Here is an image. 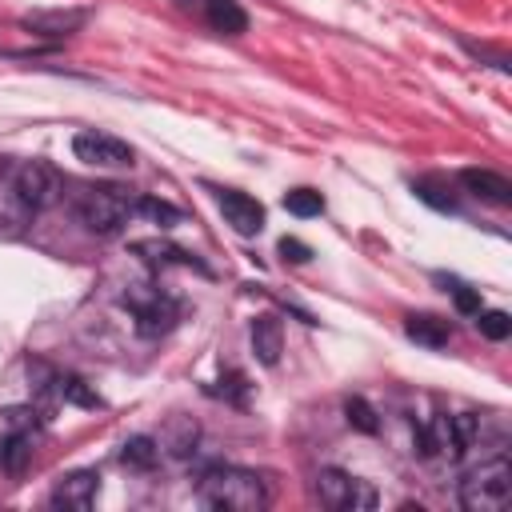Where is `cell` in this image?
I'll use <instances>...</instances> for the list:
<instances>
[{"mask_svg": "<svg viewBox=\"0 0 512 512\" xmlns=\"http://www.w3.org/2000/svg\"><path fill=\"white\" fill-rule=\"evenodd\" d=\"M200 504L216 508V512H260L272 504V492H268V480L252 468H240V464H212L200 472Z\"/></svg>", "mask_w": 512, "mask_h": 512, "instance_id": "6da1fadb", "label": "cell"}, {"mask_svg": "<svg viewBox=\"0 0 512 512\" xmlns=\"http://www.w3.org/2000/svg\"><path fill=\"white\" fill-rule=\"evenodd\" d=\"M476 440H480V416H472V412H456V416L440 412V416H432V420L416 432V444H420L416 452H420V456L460 460Z\"/></svg>", "mask_w": 512, "mask_h": 512, "instance_id": "7a4b0ae2", "label": "cell"}, {"mask_svg": "<svg viewBox=\"0 0 512 512\" xmlns=\"http://www.w3.org/2000/svg\"><path fill=\"white\" fill-rule=\"evenodd\" d=\"M508 496H512V468L504 456L468 468L460 480V504L468 512H500L508 508Z\"/></svg>", "mask_w": 512, "mask_h": 512, "instance_id": "3957f363", "label": "cell"}, {"mask_svg": "<svg viewBox=\"0 0 512 512\" xmlns=\"http://www.w3.org/2000/svg\"><path fill=\"white\" fill-rule=\"evenodd\" d=\"M128 216H132V196L120 184H100V188H88L80 196V220L100 240L120 236L124 224H128Z\"/></svg>", "mask_w": 512, "mask_h": 512, "instance_id": "277c9868", "label": "cell"}, {"mask_svg": "<svg viewBox=\"0 0 512 512\" xmlns=\"http://www.w3.org/2000/svg\"><path fill=\"white\" fill-rule=\"evenodd\" d=\"M8 180H12V192H16V200H20V208H24L28 216L52 208V204L60 200V192H64L60 168L48 164V160H24V164L12 168Z\"/></svg>", "mask_w": 512, "mask_h": 512, "instance_id": "5b68a950", "label": "cell"}, {"mask_svg": "<svg viewBox=\"0 0 512 512\" xmlns=\"http://www.w3.org/2000/svg\"><path fill=\"white\" fill-rule=\"evenodd\" d=\"M316 496H320L324 508H336V512H356V508H372L376 504V492L364 480H356V476H348L340 468H324L316 476Z\"/></svg>", "mask_w": 512, "mask_h": 512, "instance_id": "8992f818", "label": "cell"}, {"mask_svg": "<svg viewBox=\"0 0 512 512\" xmlns=\"http://www.w3.org/2000/svg\"><path fill=\"white\" fill-rule=\"evenodd\" d=\"M124 304L132 308L136 316V332L156 340V336H168L180 320V304L168 296V292H144V296H124Z\"/></svg>", "mask_w": 512, "mask_h": 512, "instance_id": "52a82bcc", "label": "cell"}, {"mask_svg": "<svg viewBox=\"0 0 512 512\" xmlns=\"http://www.w3.org/2000/svg\"><path fill=\"white\" fill-rule=\"evenodd\" d=\"M72 152H76V160H84L92 168H132V160H136L132 144H124L120 136H108V132H76Z\"/></svg>", "mask_w": 512, "mask_h": 512, "instance_id": "ba28073f", "label": "cell"}, {"mask_svg": "<svg viewBox=\"0 0 512 512\" xmlns=\"http://www.w3.org/2000/svg\"><path fill=\"white\" fill-rule=\"evenodd\" d=\"M180 12H192L200 16L212 32L220 36H244L248 32V12L236 4V0H172Z\"/></svg>", "mask_w": 512, "mask_h": 512, "instance_id": "9c48e42d", "label": "cell"}, {"mask_svg": "<svg viewBox=\"0 0 512 512\" xmlns=\"http://www.w3.org/2000/svg\"><path fill=\"white\" fill-rule=\"evenodd\" d=\"M88 24V8H36L20 16V28L44 40H68Z\"/></svg>", "mask_w": 512, "mask_h": 512, "instance_id": "30bf717a", "label": "cell"}, {"mask_svg": "<svg viewBox=\"0 0 512 512\" xmlns=\"http://www.w3.org/2000/svg\"><path fill=\"white\" fill-rule=\"evenodd\" d=\"M96 492H100V476L92 468H76L68 476H60L48 492V504L52 508H72V512H84L96 504Z\"/></svg>", "mask_w": 512, "mask_h": 512, "instance_id": "8fae6325", "label": "cell"}, {"mask_svg": "<svg viewBox=\"0 0 512 512\" xmlns=\"http://www.w3.org/2000/svg\"><path fill=\"white\" fill-rule=\"evenodd\" d=\"M216 204L224 212V224H232L240 236H256L264 228V204L248 192H236V188H220L216 192Z\"/></svg>", "mask_w": 512, "mask_h": 512, "instance_id": "7c38bea8", "label": "cell"}, {"mask_svg": "<svg viewBox=\"0 0 512 512\" xmlns=\"http://www.w3.org/2000/svg\"><path fill=\"white\" fill-rule=\"evenodd\" d=\"M460 184H464L472 196H480L484 204H496V208H508V204H512V184H508V176H500V172H492V168H464V172H460Z\"/></svg>", "mask_w": 512, "mask_h": 512, "instance_id": "4fadbf2b", "label": "cell"}, {"mask_svg": "<svg viewBox=\"0 0 512 512\" xmlns=\"http://www.w3.org/2000/svg\"><path fill=\"white\" fill-rule=\"evenodd\" d=\"M132 252H136L144 264H152V268H168V264H180V268H196V272H208V264H204V260H196L188 248H176V244H168V240H136V244H132Z\"/></svg>", "mask_w": 512, "mask_h": 512, "instance_id": "5bb4252c", "label": "cell"}, {"mask_svg": "<svg viewBox=\"0 0 512 512\" xmlns=\"http://www.w3.org/2000/svg\"><path fill=\"white\" fill-rule=\"evenodd\" d=\"M404 332H408V340H416L424 348H448V340H452V324L440 316H428V312L404 316Z\"/></svg>", "mask_w": 512, "mask_h": 512, "instance_id": "9a60e30c", "label": "cell"}, {"mask_svg": "<svg viewBox=\"0 0 512 512\" xmlns=\"http://www.w3.org/2000/svg\"><path fill=\"white\" fill-rule=\"evenodd\" d=\"M280 348H284V332H280V320L276 316H256L252 320V352L260 356V364H276L280 360Z\"/></svg>", "mask_w": 512, "mask_h": 512, "instance_id": "2e32d148", "label": "cell"}, {"mask_svg": "<svg viewBox=\"0 0 512 512\" xmlns=\"http://www.w3.org/2000/svg\"><path fill=\"white\" fill-rule=\"evenodd\" d=\"M156 460H160V444L152 436H132L120 448V464H128V468L148 472V468H156Z\"/></svg>", "mask_w": 512, "mask_h": 512, "instance_id": "e0dca14e", "label": "cell"}, {"mask_svg": "<svg viewBox=\"0 0 512 512\" xmlns=\"http://www.w3.org/2000/svg\"><path fill=\"white\" fill-rule=\"evenodd\" d=\"M412 192H416L424 204H432L436 212H456V196H452V184H448V180L420 176V180L412 184Z\"/></svg>", "mask_w": 512, "mask_h": 512, "instance_id": "ac0fdd59", "label": "cell"}, {"mask_svg": "<svg viewBox=\"0 0 512 512\" xmlns=\"http://www.w3.org/2000/svg\"><path fill=\"white\" fill-rule=\"evenodd\" d=\"M28 460H32V436H28V432H12V436L0 444V468L12 472V476H20Z\"/></svg>", "mask_w": 512, "mask_h": 512, "instance_id": "d6986e66", "label": "cell"}, {"mask_svg": "<svg viewBox=\"0 0 512 512\" xmlns=\"http://www.w3.org/2000/svg\"><path fill=\"white\" fill-rule=\"evenodd\" d=\"M132 212L148 216V220H152V224H160V228L180 224V208H176V204H168V200H160V196H136V200H132Z\"/></svg>", "mask_w": 512, "mask_h": 512, "instance_id": "ffe728a7", "label": "cell"}, {"mask_svg": "<svg viewBox=\"0 0 512 512\" xmlns=\"http://www.w3.org/2000/svg\"><path fill=\"white\" fill-rule=\"evenodd\" d=\"M344 420L356 428V432H380V416H376V408L364 400V396H348L344 400Z\"/></svg>", "mask_w": 512, "mask_h": 512, "instance_id": "44dd1931", "label": "cell"}, {"mask_svg": "<svg viewBox=\"0 0 512 512\" xmlns=\"http://www.w3.org/2000/svg\"><path fill=\"white\" fill-rule=\"evenodd\" d=\"M284 208L292 212V216H320L324 212V196L316 192V188H292V192H284Z\"/></svg>", "mask_w": 512, "mask_h": 512, "instance_id": "7402d4cb", "label": "cell"}, {"mask_svg": "<svg viewBox=\"0 0 512 512\" xmlns=\"http://www.w3.org/2000/svg\"><path fill=\"white\" fill-rule=\"evenodd\" d=\"M164 448H168L172 456H188V452L196 448V424H192L188 416L172 420V428H168V440H164Z\"/></svg>", "mask_w": 512, "mask_h": 512, "instance_id": "603a6c76", "label": "cell"}, {"mask_svg": "<svg viewBox=\"0 0 512 512\" xmlns=\"http://www.w3.org/2000/svg\"><path fill=\"white\" fill-rule=\"evenodd\" d=\"M476 328H480V336H488V340H504L508 332H512V316L508 312H500V308H480L476 312Z\"/></svg>", "mask_w": 512, "mask_h": 512, "instance_id": "cb8c5ba5", "label": "cell"}, {"mask_svg": "<svg viewBox=\"0 0 512 512\" xmlns=\"http://www.w3.org/2000/svg\"><path fill=\"white\" fill-rule=\"evenodd\" d=\"M440 284H444V292H452V304H456V312H464V316H476L480 312V292H472L468 284H460V280H448V276H436Z\"/></svg>", "mask_w": 512, "mask_h": 512, "instance_id": "d4e9b609", "label": "cell"}, {"mask_svg": "<svg viewBox=\"0 0 512 512\" xmlns=\"http://www.w3.org/2000/svg\"><path fill=\"white\" fill-rule=\"evenodd\" d=\"M208 396H224V400H232V404H244L248 380H244L240 372H228V376H220L216 384H208Z\"/></svg>", "mask_w": 512, "mask_h": 512, "instance_id": "484cf974", "label": "cell"}, {"mask_svg": "<svg viewBox=\"0 0 512 512\" xmlns=\"http://www.w3.org/2000/svg\"><path fill=\"white\" fill-rule=\"evenodd\" d=\"M280 256L288 260V264H308V256H312V248L304 244V240H296V236H280Z\"/></svg>", "mask_w": 512, "mask_h": 512, "instance_id": "4316f807", "label": "cell"}]
</instances>
